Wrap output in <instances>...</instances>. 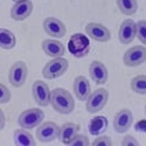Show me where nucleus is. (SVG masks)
I'll list each match as a JSON object with an SVG mask.
<instances>
[{
  "instance_id": "nucleus-3",
  "label": "nucleus",
  "mask_w": 146,
  "mask_h": 146,
  "mask_svg": "<svg viewBox=\"0 0 146 146\" xmlns=\"http://www.w3.org/2000/svg\"><path fill=\"white\" fill-rule=\"evenodd\" d=\"M43 118H44V112L41 109L33 108L21 112V115L18 118V123L22 129L32 130L35 129L36 126H39L42 123Z\"/></svg>"
},
{
  "instance_id": "nucleus-25",
  "label": "nucleus",
  "mask_w": 146,
  "mask_h": 146,
  "mask_svg": "<svg viewBox=\"0 0 146 146\" xmlns=\"http://www.w3.org/2000/svg\"><path fill=\"white\" fill-rule=\"evenodd\" d=\"M89 145H90V141L88 136L82 135V133H77L69 143V146H89Z\"/></svg>"
},
{
  "instance_id": "nucleus-26",
  "label": "nucleus",
  "mask_w": 146,
  "mask_h": 146,
  "mask_svg": "<svg viewBox=\"0 0 146 146\" xmlns=\"http://www.w3.org/2000/svg\"><path fill=\"white\" fill-rule=\"evenodd\" d=\"M12 98L11 91L6 86H4L3 83H0V104H5L8 103Z\"/></svg>"
},
{
  "instance_id": "nucleus-7",
  "label": "nucleus",
  "mask_w": 146,
  "mask_h": 146,
  "mask_svg": "<svg viewBox=\"0 0 146 146\" xmlns=\"http://www.w3.org/2000/svg\"><path fill=\"white\" fill-rule=\"evenodd\" d=\"M89 41L87 40V38L81 33L74 34L69 40V50L70 54L74 55L75 57L80 58L86 56L89 53Z\"/></svg>"
},
{
  "instance_id": "nucleus-30",
  "label": "nucleus",
  "mask_w": 146,
  "mask_h": 146,
  "mask_svg": "<svg viewBox=\"0 0 146 146\" xmlns=\"http://www.w3.org/2000/svg\"><path fill=\"white\" fill-rule=\"evenodd\" d=\"M12 1H14V3H17V1H20V0H12Z\"/></svg>"
},
{
  "instance_id": "nucleus-11",
  "label": "nucleus",
  "mask_w": 146,
  "mask_h": 146,
  "mask_svg": "<svg viewBox=\"0 0 146 146\" xmlns=\"http://www.w3.org/2000/svg\"><path fill=\"white\" fill-rule=\"evenodd\" d=\"M86 33L90 39L97 42H108L111 39V34L105 26L98 22H90L86 26Z\"/></svg>"
},
{
  "instance_id": "nucleus-19",
  "label": "nucleus",
  "mask_w": 146,
  "mask_h": 146,
  "mask_svg": "<svg viewBox=\"0 0 146 146\" xmlns=\"http://www.w3.org/2000/svg\"><path fill=\"white\" fill-rule=\"evenodd\" d=\"M109 121L104 116H96L92 119H90L88 124V130L89 133L94 136H101L102 133H104L108 129Z\"/></svg>"
},
{
  "instance_id": "nucleus-29",
  "label": "nucleus",
  "mask_w": 146,
  "mask_h": 146,
  "mask_svg": "<svg viewBox=\"0 0 146 146\" xmlns=\"http://www.w3.org/2000/svg\"><path fill=\"white\" fill-rule=\"evenodd\" d=\"M5 123H6V119H5V115L3 112V110L0 109V131H1L5 127Z\"/></svg>"
},
{
  "instance_id": "nucleus-9",
  "label": "nucleus",
  "mask_w": 146,
  "mask_h": 146,
  "mask_svg": "<svg viewBox=\"0 0 146 146\" xmlns=\"http://www.w3.org/2000/svg\"><path fill=\"white\" fill-rule=\"evenodd\" d=\"M124 64L127 67H137L146 62V47L135 46L127 49L123 56Z\"/></svg>"
},
{
  "instance_id": "nucleus-13",
  "label": "nucleus",
  "mask_w": 146,
  "mask_h": 146,
  "mask_svg": "<svg viewBox=\"0 0 146 146\" xmlns=\"http://www.w3.org/2000/svg\"><path fill=\"white\" fill-rule=\"evenodd\" d=\"M33 12V3L31 0H20L11 8V17L15 21L26 20Z\"/></svg>"
},
{
  "instance_id": "nucleus-15",
  "label": "nucleus",
  "mask_w": 146,
  "mask_h": 146,
  "mask_svg": "<svg viewBox=\"0 0 146 146\" xmlns=\"http://www.w3.org/2000/svg\"><path fill=\"white\" fill-rule=\"evenodd\" d=\"M74 95L76 96V98L81 102H84L88 100V97L91 94V87H90V82L87 77L84 76H77L74 80Z\"/></svg>"
},
{
  "instance_id": "nucleus-23",
  "label": "nucleus",
  "mask_w": 146,
  "mask_h": 146,
  "mask_svg": "<svg viewBox=\"0 0 146 146\" xmlns=\"http://www.w3.org/2000/svg\"><path fill=\"white\" fill-rule=\"evenodd\" d=\"M131 89L136 94L146 95V75H138L131 81Z\"/></svg>"
},
{
  "instance_id": "nucleus-20",
  "label": "nucleus",
  "mask_w": 146,
  "mask_h": 146,
  "mask_svg": "<svg viewBox=\"0 0 146 146\" xmlns=\"http://www.w3.org/2000/svg\"><path fill=\"white\" fill-rule=\"evenodd\" d=\"M13 140L17 146H35L36 141L32 133H29L26 129H18L14 131Z\"/></svg>"
},
{
  "instance_id": "nucleus-14",
  "label": "nucleus",
  "mask_w": 146,
  "mask_h": 146,
  "mask_svg": "<svg viewBox=\"0 0 146 146\" xmlns=\"http://www.w3.org/2000/svg\"><path fill=\"white\" fill-rule=\"evenodd\" d=\"M136 21H133L132 19H126L121 22V25L119 27L118 32V39L119 42L123 44H129L132 42L136 38Z\"/></svg>"
},
{
  "instance_id": "nucleus-12",
  "label": "nucleus",
  "mask_w": 146,
  "mask_h": 146,
  "mask_svg": "<svg viewBox=\"0 0 146 146\" xmlns=\"http://www.w3.org/2000/svg\"><path fill=\"white\" fill-rule=\"evenodd\" d=\"M43 29L48 35L53 36V38H55V39L62 38V36H64V34L67 32L64 23L60 19H56V18H53V17L46 18L43 20Z\"/></svg>"
},
{
  "instance_id": "nucleus-16",
  "label": "nucleus",
  "mask_w": 146,
  "mask_h": 146,
  "mask_svg": "<svg viewBox=\"0 0 146 146\" xmlns=\"http://www.w3.org/2000/svg\"><path fill=\"white\" fill-rule=\"evenodd\" d=\"M42 50L46 55L50 57H61L66 54V47L64 44L58 41V40H52V39H46L41 43Z\"/></svg>"
},
{
  "instance_id": "nucleus-2",
  "label": "nucleus",
  "mask_w": 146,
  "mask_h": 146,
  "mask_svg": "<svg viewBox=\"0 0 146 146\" xmlns=\"http://www.w3.org/2000/svg\"><path fill=\"white\" fill-rule=\"evenodd\" d=\"M68 61L66 58L61 57H54L49 62H47L46 66L42 69V75L43 77L48 80H54L57 77H61L64 75L68 70Z\"/></svg>"
},
{
  "instance_id": "nucleus-31",
  "label": "nucleus",
  "mask_w": 146,
  "mask_h": 146,
  "mask_svg": "<svg viewBox=\"0 0 146 146\" xmlns=\"http://www.w3.org/2000/svg\"><path fill=\"white\" fill-rule=\"evenodd\" d=\"M145 115H146V105H145Z\"/></svg>"
},
{
  "instance_id": "nucleus-17",
  "label": "nucleus",
  "mask_w": 146,
  "mask_h": 146,
  "mask_svg": "<svg viewBox=\"0 0 146 146\" xmlns=\"http://www.w3.org/2000/svg\"><path fill=\"white\" fill-rule=\"evenodd\" d=\"M89 74L92 81L96 84H98V86H103L109 77L106 67L102 62H100V61H92L89 67Z\"/></svg>"
},
{
  "instance_id": "nucleus-1",
  "label": "nucleus",
  "mask_w": 146,
  "mask_h": 146,
  "mask_svg": "<svg viewBox=\"0 0 146 146\" xmlns=\"http://www.w3.org/2000/svg\"><path fill=\"white\" fill-rule=\"evenodd\" d=\"M50 105L58 113L69 115L75 109V101L69 91L62 88H56L50 91Z\"/></svg>"
},
{
  "instance_id": "nucleus-4",
  "label": "nucleus",
  "mask_w": 146,
  "mask_h": 146,
  "mask_svg": "<svg viewBox=\"0 0 146 146\" xmlns=\"http://www.w3.org/2000/svg\"><path fill=\"white\" fill-rule=\"evenodd\" d=\"M108 100H109V92L105 89L100 88V89L95 90L94 92L90 94V96L87 100V105H86L87 111L90 113L100 112L106 105Z\"/></svg>"
},
{
  "instance_id": "nucleus-22",
  "label": "nucleus",
  "mask_w": 146,
  "mask_h": 146,
  "mask_svg": "<svg viewBox=\"0 0 146 146\" xmlns=\"http://www.w3.org/2000/svg\"><path fill=\"white\" fill-rule=\"evenodd\" d=\"M119 11L125 15H133L138 9L137 0H116Z\"/></svg>"
},
{
  "instance_id": "nucleus-24",
  "label": "nucleus",
  "mask_w": 146,
  "mask_h": 146,
  "mask_svg": "<svg viewBox=\"0 0 146 146\" xmlns=\"http://www.w3.org/2000/svg\"><path fill=\"white\" fill-rule=\"evenodd\" d=\"M136 36L141 43L146 46V20H140L136 22Z\"/></svg>"
},
{
  "instance_id": "nucleus-18",
  "label": "nucleus",
  "mask_w": 146,
  "mask_h": 146,
  "mask_svg": "<svg viewBox=\"0 0 146 146\" xmlns=\"http://www.w3.org/2000/svg\"><path fill=\"white\" fill-rule=\"evenodd\" d=\"M80 126L75 123H66L60 127V133H58V140L63 145H69L71 139L74 138L78 133Z\"/></svg>"
},
{
  "instance_id": "nucleus-27",
  "label": "nucleus",
  "mask_w": 146,
  "mask_h": 146,
  "mask_svg": "<svg viewBox=\"0 0 146 146\" xmlns=\"http://www.w3.org/2000/svg\"><path fill=\"white\" fill-rule=\"evenodd\" d=\"M92 146H112V140L110 137L101 135L92 141Z\"/></svg>"
},
{
  "instance_id": "nucleus-5",
  "label": "nucleus",
  "mask_w": 146,
  "mask_h": 146,
  "mask_svg": "<svg viewBox=\"0 0 146 146\" xmlns=\"http://www.w3.org/2000/svg\"><path fill=\"white\" fill-rule=\"evenodd\" d=\"M28 76V68L25 62L18 61L9 68L8 71V81L14 88H21L26 83Z\"/></svg>"
},
{
  "instance_id": "nucleus-28",
  "label": "nucleus",
  "mask_w": 146,
  "mask_h": 146,
  "mask_svg": "<svg viewBox=\"0 0 146 146\" xmlns=\"http://www.w3.org/2000/svg\"><path fill=\"white\" fill-rule=\"evenodd\" d=\"M120 144H121V146H139V141L133 136H130V135L125 136Z\"/></svg>"
},
{
  "instance_id": "nucleus-10",
  "label": "nucleus",
  "mask_w": 146,
  "mask_h": 146,
  "mask_svg": "<svg viewBox=\"0 0 146 146\" xmlns=\"http://www.w3.org/2000/svg\"><path fill=\"white\" fill-rule=\"evenodd\" d=\"M133 124V115L127 109H123L113 118V129L117 133H126Z\"/></svg>"
},
{
  "instance_id": "nucleus-6",
  "label": "nucleus",
  "mask_w": 146,
  "mask_h": 146,
  "mask_svg": "<svg viewBox=\"0 0 146 146\" xmlns=\"http://www.w3.org/2000/svg\"><path fill=\"white\" fill-rule=\"evenodd\" d=\"M60 126L54 121L41 123L36 129V139L41 143H52L58 138Z\"/></svg>"
},
{
  "instance_id": "nucleus-8",
  "label": "nucleus",
  "mask_w": 146,
  "mask_h": 146,
  "mask_svg": "<svg viewBox=\"0 0 146 146\" xmlns=\"http://www.w3.org/2000/svg\"><path fill=\"white\" fill-rule=\"evenodd\" d=\"M32 94L35 103L40 106H48L50 104V90L46 82L39 80L33 83Z\"/></svg>"
},
{
  "instance_id": "nucleus-21",
  "label": "nucleus",
  "mask_w": 146,
  "mask_h": 146,
  "mask_svg": "<svg viewBox=\"0 0 146 146\" xmlns=\"http://www.w3.org/2000/svg\"><path fill=\"white\" fill-rule=\"evenodd\" d=\"M17 43L15 35L7 28H0V48L5 50L13 49Z\"/></svg>"
}]
</instances>
